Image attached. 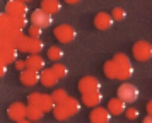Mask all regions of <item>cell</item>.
<instances>
[{
	"instance_id": "cell-1",
	"label": "cell",
	"mask_w": 152,
	"mask_h": 123,
	"mask_svg": "<svg viewBox=\"0 0 152 123\" xmlns=\"http://www.w3.org/2000/svg\"><path fill=\"white\" fill-rule=\"evenodd\" d=\"M79 111H80V102L77 101L75 97H67L63 102L55 104V109H53L51 113L55 116V120L65 122V120H69L72 116H75Z\"/></svg>"
},
{
	"instance_id": "cell-2",
	"label": "cell",
	"mask_w": 152,
	"mask_h": 123,
	"mask_svg": "<svg viewBox=\"0 0 152 123\" xmlns=\"http://www.w3.org/2000/svg\"><path fill=\"white\" fill-rule=\"evenodd\" d=\"M28 104L43 109L45 113H50V111L55 109V101H53L51 94H43V92H33V94H29Z\"/></svg>"
},
{
	"instance_id": "cell-3",
	"label": "cell",
	"mask_w": 152,
	"mask_h": 123,
	"mask_svg": "<svg viewBox=\"0 0 152 123\" xmlns=\"http://www.w3.org/2000/svg\"><path fill=\"white\" fill-rule=\"evenodd\" d=\"M113 62L118 67V81H128L133 75V65L125 53H116L113 56Z\"/></svg>"
},
{
	"instance_id": "cell-4",
	"label": "cell",
	"mask_w": 152,
	"mask_h": 123,
	"mask_svg": "<svg viewBox=\"0 0 152 123\" xmlns=\"http://www.w3.org/2000/svg\"><path fill=\"white\" fill-rule=\"evenodd\" d=\"M43 45L41 40H36V38H31V36H22L21 41H19V46L17 50L21 51V53H29V55H39L43 51Z\"/></svg>"
},
{
	"instance_id": "cell-5",
	"label": "cell",
	"mask_w": 152,
	"mask_h": 123,
	"mask_svg": "<svg viewBox=\"0 0 152 123\" xmlns=\"http://www.w3.org/2000/svg\"><path fill=\"white\" fill-rule=\"evenodd\" d=\"M132 53L133 58L138 62H147L152 58V45L149 41H137L132 46Z\"/></svg>"
},
{
	"instance_id": "cell-6",
	"label": "cell",
	"mask_w": 152,
	"mask_h": 123,
	"mask_svg": "<svg viewBox=\"0 0 152 123\" xmlns=\"http://www.w3.org/2000/svg\"><path fill=\"white\" fill-rule=\"evenodd\" d=\"M116 96L121 101L126 102V104H128V102H135L138 99V89L135 87L133 84H130V82H125V84H121V86L118 87Z\"/></svg>"
},
{
	"instance_id": "cell-7",
	"label": "cell",
	"mask_w": 152,
	"mask_h": 123,
	"mask_svg": "<svg viewBox=\"0 0 152 123\" xmlns=\"http://www.w3.org/2000/svg\"><path fill=\"white\" fill-rule=\"evenodd\" d=\"M79 91H80V94L99 92L101 91V82H99V79L92 77V75H86L79 81Z\"/></svg>"
},
{
	"instance_id": "cell-8",
	"label": "cell",
	"mask_w": 152,
	"mask_h": 123,
	"mask_svg": "<svg viewBox=\"0 0 152 123\" xmlns=\"http://www.w3.org/2000/svg\"><path fill=\"white\" fill-rule=\"evenodd\" d=\"M53 34H55V38L60 41V43H65V45H67V43H72V41L75 40L77 31L70 26V24H60L58 27H55Z\"/></svg>"
},
{
	"instance_id": "cell-9",
	"label": "cell",
	"mask_w": 152,
	"mask_h": 123,
	"mask_svg": "<svg viewBox=\"0 0 152 123\" xmlns=\"http://www.w3.org/2000/svg\"><path fill=\"white\" fill-rule=\"evenodd\" d=\"M5 12L12 17H26V14L29 12L28 4L21 2V0H10L5 5Z\"/></svg>"
},
{
	"instance_id": "cell-10",
	"label": "cell",
	"mask_w": 152,
	"mask_h": 123,
	"mask_svg": "<svg viewBox=\"0 0 152 123\" xmlns=\"http://www.w3.org/2000/svg\"><path fill=\"white\" fill-rule=\"evenodd\" d=\"M7 115L15 123L21 122V120H26L28 118V104H24V102H12L7 108Z\"/></svg>"
},
{
	"instance_id": "cell-11",
	"label": "cell",
	"mask_w": 152,
	"mask_h": 123,
	"mask_svg": "<svg viewBox=\"0 0 152 123\" xmlns=\"http://www.w3.org/2000/svg\"><path fill=\"white\" fill-rule=\"evenodd\" d=\"M31 24L41 27V29L50 27L51 24H53V15L46 14L45 10H41V9H36L34 12L31 14Z\"/></svg>"
},
{
	"instance_id": "cell-12",
	"label": "cell",
	"mask_w": 152,
	"mask_h": 123,
	"mask_svg": "<svg viewBox=\"0 0 152 123\" xmlns=\"http://www.w3.org/2000/svg\"><path fill=\"white\" fill-rule=\"evenodd\" d=\"M24 36L22 31H17V29H9V31H4L2 33V38H0V45L2 46H19V41Z\"/></svg>"
},
{
	"instance_id": "cell-13",
	"label": "cell",
	"mask_w": 152,
	"mask_h": 123,
	"mask_svg": "<svg viewBox=\"0 0 152 123\" xmlns=\"http://www.w3.org/2000/svg\"><path fill=\"white\" fill-rule=\"evenodd\" d=\"M110 120H111V113L108 111V108H101V106L92 108L89 115L91 123H110Z\"/></svg>"
},
{
	"instance_id": "cell-14",
	"label": "cell",
	"mask_w": 152,
	"mask_h": 123,
	"mask_svg": "<svg viewBox=\"0 0 152 123\" xmlns=\"http://www.w3.org/2000/svg\"><path fill=\"white\" fill-rule=\"evenodd\" d=\"M113 17H111V14L108 12H97L94 15V27L99 29V31H106V29H110L113 26Z\"/></svg>"
},
{
	"instance_id": "cell-15",
	"label": "cell",
	"mask_w": 152,
	"mask_h": 123,
	"mask_svg": "<svg viewBox=\"0 0 152 123\" xmlns=\"http://www.w3.org/2000/svg\"><path fill=\"white\" fill-rule=\"evenodd\" d=\"M19 79H21V82L24 84V86L31 87V86H36L38 82H41V72H36V70L26 68L24 72H21Z\"/></svg>"
},
{
	"instance_id": "cell-16",
	"label": "cell",
	"mask_w": 152,
	"mask_h": 123,
	"mask_svg": "<svg viewBox=\"0 0 152 123\" xmlns=\"http://www.w3.org/2000/svg\"><path fill=\"white\" fill-rule=\"evenodd\" d=\"M17 56H19V50L14 46H2V65H10V63H15L17 62Z\"/></svg>"
},
{
	"instance_id": "cell-17",
	"label": "cell",
	"mask_w": 152,
	"mask_h": 123,
	"mask_svg": "<svg viewBox=\"0 0 152 123\" xmlns=\"http://www.w3.org/2000/svg\"><path fill=\"white\" fill-rule=\"evenodd\" d=\"M108 111H110L113 116H120L121 113H125L126 111V102L121 101L120 97H113V99H110L108 101Z\"/></svg>"
},
{
	"instance_id": "cell-18",
	"label": "cell",
	"mask_w": 152,
	"mask_h": 123,
	"mask_svg": "<svg viewBox=\"0 0 152 123\" xmlns=\"http://www.w3.org/2000/svg\"><path fill=\"white\" fill-rule=\"evenodd\" d=\"M103 101V94L99 92H91V94H82V104L87 108H97Z\"/></svg>"
},
{
	"instance_id": "cell-19",
	"label": "cell",
	"mask_w": 152,
	"mask_h": 123,
	"mask_svg": "<svg viewBox=\"0 0 152 123\" xmlns=\"http://www.w3.org/2000/svg\"><path fill=\"white\" fill-rule=\"evenodd\" d=\"M26 63H28V68H31V70H36V72L45 70V58L39 55H29L26 58Z\"/></svg>"
},
{
	"instance_id": "cell-20",
	"label": "cell",
	"mask_w": 152,
	"mask_h": 123,
	"mask_svg": "<svg viewBox=\"0 0 152 123\" xmlns=\"http://www.w3.org/2000/svg\"><path fill=\"white\" fill-rule=\"evenodd\" d=\"M58 81H60V79L55 75V72H53L51 68H45L41 72V84L45 87H51V86H55Z\"/></svg>"
},
{
	"instance_id": "cell-21",
	"label": "cell",
	"mask_w": 152,
	"mask_h": 123,
	"mask_svg": "<svg viewBox=\"0 0 152 123\" xmlns=\"http://www.w3.org/2000/svg\"><path fill=\"white\" fill-rule=\"evenodd\" d=\"M39 9L45 10L46 14H50V15H53V14H56L60 9H62V4H60L58 0H43Z\"/></svg>"
},
{
	"instance_id": "cell-22",
	"label": "cell",
	"mask_w": 152,
	"mask_h": 123,
	"mask_svg": "<svg viewBox=\"0 0 152 123\" xmlns=\"http://www.w3.org/2000/svg\"><path fill=\"white\" fill-rule=\"evenodd\" d=\"M103 70H104V75H106L108 79H118V67H116V63L113 62V58L104 63Z\"/></svg>"
},
{
	"instance_id": "cell-23",
	"label": "cell",
	"mask_w": 152,
	"mask_h": 123,
	"mask_svg": "<svg viewBox=\"0 0 152 123\" xmlns=\"http://www.w3.org/2000/svg\"><path fill=\"white\" fill-rule=\"evenodd\" d=\"M43 115H45L43 109L36 108V106H29L28 104V120H31L33 123H38L43 118Z\"/></svg>"
},
{
	"instance_id": "cell-24",
	"label": "cell",
	"mask_w": 152,
	"mask_h": 123,
	"mask_svg": "<svg viewBox=\"0 0 152 123\" xmlns=\"http://www.w3.org/2000/svg\"><path fill=\"white\" fill-rule=\"evenodd\" d=\"M24 27H28V19L26 17H12L10 15V29H17L24 33Z\"/></svg>"
},
{
	"instance_id": "cell-25",
	"label": "cell",
	"mask_w": 152,
	"mask_h": 123,
	"mask_svg": "<svg viewBox=\"0 0 152 123\" xmlns=\"http://www.w3.org/2000/svg\"><path fill=\"white\" fill-rule=\"evenodd\" d=\"M48 58L58 63V62H60V60L63 58V51H62V48H58V46H50V48H48Z\"/></svg>"
},
{
	"instance_id": "cell-26",
	"label": "cell",
	"mask_w": 152,
	"mask_h": 123,
	"mask_svg": "<svg viewBox=\"0 0 152 123\" xmlns=\"http://www.w3.org/2000/svg\"><path fill=\"white\" fill-rule=\"evenodd\" d=\"M51 97H53L55 104H60V102H63L67 97H70V96H69V92H67L65 89H55V91L51 92Z\"/></svg>"
},
{
	"instance_id": "cell-27",
	"label": "cell",
	"mask_w": 152,
	"mask_h": 123,
	"mask_svg": "<svg viewBox=\"0 0 152 123\" xmlns=\"http://www.w3.org/2000/svg\"><path fill=\"white\" fill-rule=\"evenodd\" d=\"M51 70L55 72V75L58 77V79H65V77H67V74H69L67 67H65V65H62V63H55V65L51 67Z\"/></svg>"
},
{
	"instance_id": "cell-28",
	"label": "cell",
	"mask_w": 152,
	"mask_h": 123,
	"mask_svg": "<svg viewBox=\"0 0 152 123\" xmlns=\"http://www.w3.org/2000/svg\"><path fill=\"white\" fill-rule=\"evenodd\" d=\"M111 17H113V20H123L126 17V12H125V9H121V7H115L113 12H111Z\"/></svg>"
},
{
	"instance_id": "cell-29",
	"label": "cell",
	"mask_w": 152,
	"mask_h": 123,
	"mask_svg": "<svg viewBox=\"0 0 152 123\" xmlns=\"http://www.w3.org/2000/svg\"><path fill=\"white\" fill-rule=\"evenodd\" d=\"M41 33H43V29L41 27H38V26H31L28 27V36H31V38H36V40H39L41 38Z\"/></svg>"
},
{
	"instance_id": "cell-30",
	"label": "cell",
	"mask_w": 152,
	"mask_h": 123,
	"mask_svg": "<svg viewBox=\"0 0 152 123\" xmlns=\"http://www.w3.org/2000/svg\"><path fill=\"white\" fill-rule=\"evenodd\" d=\"M125 115H126L128 120H137V118H138V109H135L133 106H132V108H126Z\"/></svg>"
},
{
	"instance_id": "cell-31",
	"label": "cell",
	"mask_w": 152,
	"mask_h": 123,
	"mask_svg": "<svg viewBox=\"0 0 152 123\" xmlns=\"http://www.w3.org/2000/svg\"><path fill=\"white\" fill-rule=\"evenodd\" d=\"M15 68H17L19 72H24V70L28 68V63H26V60H17V62H15Z\"/></svg>"
},
{
	"instance_id": "cell-32",
	"label": "cell",
	"mask_w": 152,
	"mask_h": 123,
	"mask_svg": "<svg viewBox=\"0 0 152 123\" xmlns=\"http://www.w3.org/2000/svg\"><path fill=\"white\" fill-rule=\"evenodd\" d=\"M145 109H147V115H151V116H152V99L147 102V108H145Z\"/></svg>"
},
{
	"instance_id": "cell-33",
	"label": "cell",
	"mask_w": 152,
	"mask_h": 123,
	"mask_svg": "<svg viewBox=\"0 0 152 123\" xmlns=\"http://www.w3.org/2000/svg\"><path fill=\"white\" fill-rule=\"evenodd\" d=\"M0 74H2V77L7 74V65H2V68H0Z\"/></svg>"
},
{
	"instance_id": "cell-34",
	"label": "cell",
	"mask_w": 152,
	"mask_h": 123,
	"mask_svg": "<svg viewBox=\"0 0 152 123\" xmlns=\"http://www.w3.org/2000/svg\"><path fill=\"white\" fill-rule=\"evenodd\" d=\"M142 123H152V116H151V115H147V116L144 118V122H142Z\"/></svg>"
},
{
	"instance_id": "cell-35",
	"label": "cell",
	"mask_w": 152,
	"mask_h": 123,
	"mask_svg": "<svg viewBox=\"0 0 152 123\" xmlns=\"http://www.w3.org/2000/svg\"><path fill=\"white\" fill-rule=\"evenodd\" d=\"M17 123H33V122H31V120H28V118H26V120H21V122H17Z\"/></svg>"
}]
</instances>
